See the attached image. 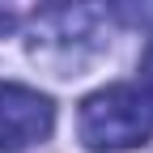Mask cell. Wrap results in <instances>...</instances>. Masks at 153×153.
Listing matches in <instances>:
<instances>
[{
    "instance_id": "obj_6",
    "label": "cell",
    "mask_w": 153,
    "mask_h": 153,
    "mask_svg": "<svg viewBox=\"0 0 153 153\" xmlns=\"http://www.w3.org/2000/svg\"><path fill=\"white\" fill-rule=\"evenodd\" d=\"M9 26H13V17H9V13H0V34H4Z\"/></svg>"
},
{
    "instance_id": "obj_1",
    "label": "cell",
    "mask_w": 153,
    "mask_h": 153,
    "mask_svg": "<svg viewBox=\"0 0 153 153\" xmlns=\"http://www.w3.org/2000/svg\"><path fill=\"white\" fill-rule=\"evenodd\" d=\"M111 47L106 0H51L30 17V60L51 76H81Z\"/></svg>"
},
{
    "instance_id": "obj_5",
    "label": "cell",
    "mask_w": 153,
    "mask_h": 153,
    "mask_svg": "<svg viewBox=\"0 0 153 153\" xmlns=\"http://www.w3.org/2000/svg\"><path fill=\"white\" fill-rule=\"evenodd\" d=\"M140 72H145V94L153 98V43H149V51H145V60H140Z\"/></svg>"
},
{
    "instance_id": "obj_4",
    "label": "cell",
    "mask_w": 153,
    "mask_h": 153,
    "mask_svg": "<svg viewBox=\"0 0 153 153\" xmlns=\"http://www.w3.org/2000/svg\"><path fill=\"white\" fill-rule=\"evenodd\" d=\"M106 9H111V17H119L123 26L153 34V0H111Z\"/></svg>"
},
{
    "instance_id": "obj_2",
    "label": "cell",
    "mask_w": 153,
    "mask_h": 153,
    "mask_svg": "<svg viewBox=\"0 0 153 153\" xmlns=\"http://www.w3.org/2000/svg\"><path fill=\"white\" fill-rule=\"evenodd\" d=\"M76 136L89 153L140 149L153 136V98L136 85H106L76 111Z\"/></svg>"
},
{
    "instance_id": "obj_3",
    "label": "cell",
    "mask_w": 153,
    "mask_h": 153,
    "mask_svg": "<svg viewBox=\"0 0 153 153\" xmlns=\"http://www.w3.org/2000/svg\"><path fill=\"white\" fill-rule=\"evenodd\" d=\"M55 128V102L30 85L0 81V153H22L47 140Z\"/></svg>"
}]
</instances>
